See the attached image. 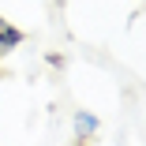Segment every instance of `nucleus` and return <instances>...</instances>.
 <instances>
[{"mask_svg":"<svg viewBox=\"0 0 146 146\" xmlns=\"http://www.w3.org/2000/svg\"><path fill=\"white\" fill-rule=\"evenodd\" d=\"M71 131H75V142H90V139L101 131V120H98L90 109H75V116H71Z\"/></svg>","mask_w":146,"mask_h":146,"instance_id":"f257e3e1","label":"nucleus"},{"mask_svg":"<svg viewBox=\"0 0 146 146\" xmlns=\"http://www.w3.org/2000/svg\"><path fill=\"white\" fill-rule=\"evenodd\" d=\"M23 41H26V34L19 30L11 19H4V15H0V60H4V56H11Z\"/></svg>","mask_w":146,"mask_h":146,"instance_id":"f03ea898","label":"nucleus"}]
</instances>
